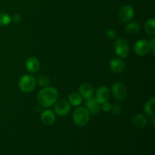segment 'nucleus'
Masks as SVG:
<instances>
[{"label":"nucleus","instance_id":"nucleus-1","mask_svg":"<svg viewBox=\"0 0 155 155\" xmlns=\"http://www.w3.org/2000/svg\"><path fill=\"white\" fill-rule=\"evenodd\" d=\"M58 98V92L54 87H45L40 90L38 94L37 99L40 105L43 107H49L52 106Z\"/></svg>","mask_w":155,"mask_h":155},{"label":"nucleus","instance_id":"nucleus-2","mask_svg":"<svg viewBox=\"0 0 155 155\" xmlns=\"http://www.w3.org/2000/svg\"><path fill=\"white\" fill-rule=\"evenodd\" d=\"M73 120L77 126L84 127L89 121V112L86 107H77L73 114Z\"/></svg>","mask_w":155,"mask_h":155},{"label":"nucleus","instance_id":"nucleus-3","mask_svg":"<svg viewBox=\"0 0 155 155\" xmlns=\"http://www.w3.org/2000/svg\"><path fill=\"white\" fill-rule=\"evenodd\" d=\"M36 85V80L34 77L26 74L21 77L19 80L18 86L20 89L24 92H30L34 89Z\"/></svg>","mask_w":155,"mask_h":155},{"label":"nucleus","instance_id":"nucleus-4","mask_svg":"<svg viewBox=\"0 0 155 155\" xmlns=\"http://www.w3.org/2000/svg\"><path fill=\"white\" fill-rule=\"evenodd\" d=\"M114 51L117 55L119 56L121 58H127L129 54L130 48L129 44L125 39L119 38L116 39L114 43Z\"/></svg>","mask_w":155,"mask_h":155},{"label":"nucleus","instance_id":"nucleus-5","mask_svg":"<svg viewBox=\"0 0 155 155\" xmlns=\"http://www.w3.org/2000/svg\"><path fill=\"white\" fill-rule=\"evenodd\" d=\"M112 93L114 98L117 101H121L126 98L127 95V90L125 85L120 82H117L112 86Z\"/></svg>","mask_w":155,"mask_h":155},{"label":"nucleus","instance_id":"nucleus-6","mask_svg":"<svg viewBox=\"0 0 155 155\" xmlns=\"http://www.w3.org/2000/svg\"><path fill=\"white\" fill-rule=\"evenodd\" d=\"M54 104V110L56 114L58 116H66L71 111V104L65 100H59Z\"/></svg>","mask_w":155,"mask_h":155},{"label":"nucleus","instance_id":"nucleus-7","mask_svg":"<svg viewBox=\"0 0 155 155\" xmlns=\"http://www.w3.org/2000/svg\"><path fill=\"white\" fill-rule=\"evenodd\" d=\"M134 9L130 5H124L118 12V18L122 22H128L134 17Z\"/></svg>","mask_w":155,"mask_h":155},{"label":"nucleus","instance_id":"nucleus-8","mask_svg":"<svg viewBox=\"0 0 155 155\" xmlns=\"http://www.w3.org/2000/svg\"><path fill=\"white\" fill-rule=\"evenodd\" d=\"M134 51L136 54L139 56L145 55L150 51L149 42L145 39H140L135 44Z\"/></svg>","mask_w":155,"mask_h":155},{"label":"nucleus","instance_id":"nucleus-9","mask_svg":"<svg viewBox=\"0 0 155 155\" xmlns=\"http://www.w3.org/2000/svg\"><path fill=\"white\" fill-rule=\"evenodd\" d=\"M95 98L100 104H102V103L108 101L110 98V90L106 86H100L96 91Z\"/></svg>","mask_w":155,"mask_h":155},{"label":"nucleus","instance_id":"nucleus-10","mask_svg":"<svg viewBox=\"0 0 155 155\" xmlns=\"http://www.w3.org/2000/svg\"><path fill=\"white\" fill-rule=\"evenodd\" d=\"M86 107L88 111L93 114H96L101 110V104L97 101L96 98H93V97L89 98V99H86Z\"/></svg>","mask_w":155,"mask_h":155},{"label":"nucleus","instance_id":"nucleus-11","mask_svg":"<svg viewBox=\"0 0 155 155\" xmlns=\"http://www.w3.org/2000/svg\"><path fill=\"white\" fill-rule=\"evenodd\" d=\"M110 70L113 72L117 73V74H120L124 71L126 68L125 63L122 59L120 58H113L110 61L109 64Z\"/></svg>","mask_w":155,"mask_h":155},{"label":"nucleus","instance_id":"nucleus-12","mask_svg":"<svg viewBox=\"0 0 155 155\" xmlns=\"http://www.w3.org/2000/svg\"><path fill=\"white\" fill-rule=\"evenodd\" d=\"M79 92H80L79 94L81 95L82 98L89 99L93 96L94 89L93 87L89 83H83L79 88Z\"/></svg>","mask_w":155,"mask_h":155},{"label":"nucleus","instance_id":"nucleus-13","mask_svg":"<svg viewBox=\"0 0 155 155\" xmlns=\"http://www.w3.org/2000/svg\"><path fill=\"white\" fill-rule=\"evenodd\" d=\"M26 68L30 73H36L40 68V63L36 57H30L26 61Z\"/></svg>","mask_w":155,"mask_h":155},{"label":"nucleus","instance_id":"nucleus-14","mask_svg":"<svg viewBox=\"0 0 155 155\" xmlns=\"http://www.w3.org/2000/svg\"><path fill=\"white\" fill-rule=\"evenodd\" d=\"M41 120L45 125H51L55 121V115L51 110H45L41 114Z\"/></svg>","mask_w":155,"mask_h":155},{"label":"nucleus","instance_id":"nucleus-15","mask_svg":"<svg viewBox=\"0 0 155 155\" xmlns=\"http://www.w3.org/2000/svg\"><path fill=\"white\" fill-rule=\"evenodd\" d=\"M147 118L142 114H137L132 119V124L136 128H143L147 125Z\"/></svg>","mask_w":155,"mask_h":155},{"label":"nucleus","instance_id":"nucleus-16","mask_svg":"<svg viewBox=\"0 0 155 155\" xmlns=\"http://www.w3.org/2000/svg\"><path fill=\"white\" fill-rule=\"evenodd\" d=\"M140 25L136 22L128 23L126 26V31L130 35H136L140 30Z\"/></svg>","mask_w":155,"mask_h":155},{"label":"nucleus","instance_id":"nucleus-17","mask_svg":"<svg viewBox=\"0 0 155 155\" xmlns=\"http://www.w3.org/2000/svg\"><path fill=\"white\" fill-rule=\"evenodd\" d=\"M145 30L148 35L154 36L155 35V20L151 18L148 19L145 23Z\"/></svg>","mask_w":155,"mask_h":155},{"label":"nucleus","instance_id":"nucleus-18","mask_svg":"<svg viewBox=\"0 0 155 155\" xmlns=\"http://www.w3.org/2000/svg\"><path fill=\"white\" fill-rule=\"evenodd\" d=\"M154 104H155V98H152L147 101L146 104H145L144 110L145 112L148 115V116L153 117L154 114Z\"/></svg>","mask_w":155,"mask_h":155},{"label":"nucleus","instance_id":"nucleus-19","mask_svg":"<svg viewBox=\"0 0 155 155\" xmlns=\"http://www.w3.org/2000/svg\"><path fill=\"white\" fill-rule=\"evenodd\" d=\"M82 101L83 98L79 93H72L68 98V102L70 103V104L75 107L80 105L82 104Z\"/></svg>","mask_w":155,"mask_h":155},{"label":"nucleus","instance_id":"nucleus-20","mask_svg":"<svg viewBox=\"0 0 155 155\" xmlns=\"http://www.w3.org/2000/svg\"><path fill=\"white\" fill-rule=\"evenodd\" d=\"M12 22V18L8 14L0 12V25L8 26Z\"/></svg>","mask_w":155,"mask_h":155},{"label":"nucleus","instance_id":"nucleus-21","mask_svg":"<svg viewBox=\"0 0 155 155\" xmlns=\"http://www.w3.org/2000/svg\"><path fill=\"white\" fill-rule=\"evenodd\" d=\"M50 83V80L48 77H47L46 76H39V78H38L36 83H38V85L42 87H46L48 86Z\"/></svg>","mask_w":155,"mask_h":155},{"label":"nucleus","instance_id":"nucleus-22","mask_svg":"<svg viewBox=\"0 0 155 155\" xmlns=\"http://www.w3.org/2000/svg\"><path fill=\"white\" fill-rule=\"evenodd\" d=\"M111 110L114 115L119 116L122 113V106L119 103H115L113 105V107H111Z\"/></svg>","mask_w":155,"mask_h":155},{"label":"nucleus","instance_id":"nucleus-23","mask_svg":"<svg viewBox=\"0 0 155 155\" xmlns=\"http://www.w3.org/2000/svg\"><path fill=\"white\" fill-rule=\"evenodd\" d=\"M105 35H106V37H107L108 39H110V40H115L117 38V32L115 31L114 30H112V29H109V30H107V31H106Z\"/></svg>","mask_w":155,"mask_h":155},{"label":"nucleus","instance_id":"nucleus-24","mask_svg":"<svg viewBox=\"0 0 155 155\" xmlns=\"http://www.w3.org/2000/svg\"><path fill=\"white\" fill-rule=\"evenodd\" d=\"M111 104L109 102L106 101V102L102 103V106H101V109L104 112H110L111 110Z\"/></svg>","mask_w":155,"mask_h":155},{"label":"nucleus","instance_id":"nucleus-25","mask_svg":"<svg viewBox=\"0 0 155 155\" xmlns=\"http://www.w3.org/2000/svg\"><path fill=\"white\" fill-rule=\"evenodd\" d=\"M149 49L151 52V54L154 55V51H155V39L153 38L151 40V42H149Z\"/></svg>","mask_w":155,"mask_h":155},{"label":"nucleus","instance_id":"nucleus-26","mask_svg":"<svg viewBox=\"0 0 155 155\" xmlns=\"http://www.w3.org/2000/svg\"><path fill=\"white\" fill-rule=\"evenodd\" d=\"M12 21H13L15 24H19L21 21V15L16 14V15H14L12 18Z\"/></svg>","mask_w":155,"mask_h":155}]
</instances>
